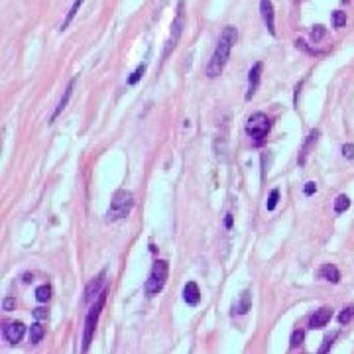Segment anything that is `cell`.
Masks as SVG:
<instances>
[{
  "label": "cell",
  "instance_id": "cell-1",
  "mask_svg": "<svg viewBox=\"0 0 354 354\" xmlns=\"http://www.w3.org/2000/svg\"><path fill=\"white\" fill-rule=\"evenodd\" d=\"M236 39H238V30L234 26H226L222 30V34L218 37V43H216V47H214V51L211 55V61L207 63V69H205V73L211 79H214V77H218L222 73V69H224V65H226L228 57H230V51H232Z\"/></svg>",
  "mask_w": 354,
  "mask_h": 354
},
{
  "label": "cell",
  "instance_id": "cell-2",
  "mask_svg": "<svg viewBox=\"0 0 354 354\" xmlns=\"http://www.w3.org/2000/svg\"><path fill=\"white\" fill-rule=\"evenodd\" d=\"M134 207V195L126 189H118L114 195H112V201H110V207L106 211V220L108 222H114V220H120L124 216L130 214Z\"/></svg>",
  "mask_w": 354,
  "mask_h": 354
},
{
  "label": "cell",
  "instance_id": "cell-3",
  "mask_svg": "<svg viewBox=\"0 0 354 354\" xmlns=\"http://www.w3.org/2000/svg\"><path fill=\"white\" fill-rule=\"evenodd\" d=\"M168 276H170V266L166 260H156L154 266H152V272L146 280V293L148 295H158L166 282H168Z\"/></svg>",
  "mask_w": 354,
  "mask_h": 354
},
{
  "label": "cell",
  "instance_id": "cell-4",
  "mask_svg": "<svg viewBox=\"0 0 354 354\" xmlns=\"http://www.w3.org/2000/svg\"><path fill=\"white\" fill-rule=\"evenodd\" d=\"M105 301H106V291H103L101 295H99V299L95 301V305L91 307V311H89V315H87V319H85V333H83V353H87L89 351V345H91V341H93V335H95V329H97V323H99V315H101V311H103V307H105Z\"/></svg>",
  "mask_w": 354,
  "mask_h": 354
},
{
  "label": "cell",
  "instance_id": "cell-5",
  "mask_svg": "<svg viewBox=\"0 0 354 354\" xmlns=\"http://www.w3.org/2000/svg\"><path fill=\"white\" fill-rule=\"evenodd\" d=\"M270 128H272V120L264 112H256L246 120V134L250 138H254L258 144L268 136Z\"/></svg>",
  "mask_w": 354,
  "mask_h": 354
},
{
  "label": "cell",
  "instance_id": "cell-6",
  "mask_svg": "<svg viewBox=\"0 0 354 354\" xmlns=\"http://www.w3.org/2000/svg\"><path fill=\"white\" fill-rule=\"evenodd\" d=\"M183 26H185V10H183V2H179L176 18H174V22H172V34H170V39H168L166 49H164V59L176 49L177 41H179V37H181V34H183Z\"/></svg>",
  "mask_w": 354,
  "mask_h": 354
},
{
  "label": "cell",
  "instance_id": "cell-7",
  "mask_svg": "<svg viewBox=\"0 0 354 354\" xmlns=\"http://www.w3.org/2000/svg\"><path fill=\"white\" fill-rule=\"evenodd\" d=\"M105 285H106V272H101L97 278H93L85 289V301L91 303L95 299H99V295L105 291Z\"/></svg>",
  "mask_w": 354,
  "mask_h": 354
},
{
  "label": "cell",
  "instance_id": "cell-8",
  "mask_svg": "<svg viewBox=\"0 0 354 354\" xmlns=\"http://www.w3.org/2000/svg\"><path fill=\"white\" fill-rule=\"evenodd\" d=\"M2 335H4V339H6L10 345H18V343L24 339V335H26V325H24L22 321H12V323H6V327H4V331H2Z\"/></svg>",
  "mask_w": 354,
  "mask_h": 354
},
{
  "label": "cell",
  "instance_id": "cell-9",
  "mask_svg": "<svg viewBox=\"0 0 354 354\" xmlns=\"http://www.w3.org/2000/svg\"><path fill=\"white\" fill-rule=\"evenodd\" d=\"M262 69H264L262 61H258V63H254V65H252V69L248 71V91H246V101H252V97L256 95L258 85H260V75H262Z\"/></svg>",
  "mask_w": 354,
  "mask_h": 354
},
{
  "label": "cell",
  "instance_id": "cell-10",
  "mask_svg": "<svg viewBox=\"0 0 354 354\" xmlns=\"http://www.w3.org/2000/svg\"><path fill=\"white\" fill-rule=\"evenodd\" d=\"M333 319V307L331 305H325L321 307L319 311H315L309 319V329H323L327 327V323Z\"/></svg>",
  "mask_w": 354,
  "mask_h": 354
},
{
  "label": "cell",
  "instance_id": "cell-11",
  "mask_svg": "<svg viewBox=\"0 0 354 354\" xmlns=\"http://www.w3.org/2000/svg\"><path fill=\"white\" fill-rule=\"evenodd\" d=\"M260 12H262V20H264L268 32L272 35H276V18H274V4H272V0H260Z\"/></svg>",
  "mask_w": 354,
  "mask_h": 354
},
{
  "label": "cell",
  "instance_id": "cell-12",
  "mask_svg": "<svg viewBox=\"0 0 354 354\" xmlns=\"http://www.w3.org/2000/svg\"><path fill=\"white\" fill-rule=\"evenodd\" d=\"M183 299H185V303L191 305V307L199 305V301H201V291H199V285H197L195 282H187V283H185V287H183Z\"/></svg>",
  "mask_w": 354,
  "mask_h": 354
},
{
  "label": "cell",
  "instance_id": "cell-13",
  "mask_svg": "<svg viewBox=\"0 0 354 354\" xmlns=\"http://www.w3.org/2000/svg\"><path fill=\"white\" fill-rule=\"evenodd\" d=\"M75 85H77V77H73L71 81H69V85H67V89H65V93H63V97H61V101H59V105H57V108L53 110V114H51V118H49V122H55V118L63 112V108L67 106V103H69V99H71V95H73V89H75Z\"/></svg>",
  "mask_w": 354,
  "mask_h": 354
},
{
  "label": "cell",
  "instance_id": "cell-14",
  "mask_svg": "<svg viewBox=\"0 0 354 354\" xmlns=\"http://www.w3.org/2000/svg\"><path fill=\"white\" fill-rule=\"evenodd\" d=\"M319 278L325 280V282H331V283H339L341 282V272L335 264H323L321 270H319Z\"/></svg>",
  "mask_w": 354,
  "mask_h": 354
},
{
  "label": "cell",
  "instance_id": "cell-15",
  "mask_svg": "<svg viewBox=\"0 0 354 354\" xmlns=\"http://www.w3.org/2000/svg\"><path fill=\"white\" fill-rule=\"evenodd\" d=\"M250 307H252V293L246 289V291H242V295H240V301H238V305H236V313H238V315H246V313L250 311Z\"/></svg>",
  "mask_w": 354,
  "mask_h": 354
},
{
  "label": "cell",
  "instance_id": "cell-16",
  "mask_svg": "<svg viewBox=\"0 0 354 354\" xmlns=\"http://www.w3.org/2000/svg\"><path fill=\"white\" fill-rule=\"evenodd\" d=\"M317 138H319V130H313V132L307 136V142L303 144V150H301V156H299V166H303V164H305V156H307L309 148L317 142Z\"/></svg>",
  "mask_w": 354,
  "mask_h": 354
},
{
  "label": "cell",
  "instance_id": "cell-17",
  "mask_svg": "<svg viewBox=\"0 0 354 354\" xmlns=\"http://www.w3.org/2000/svg\"><path fill=\"white\" fill-rule=\"evenodd\" d=\"M43 335H45V329H43L39 323H34V325L30 327V343H32V345H37V343H41Z\"/></svg>",
  "mask_w": 354,
  "mask_h": 354
},
{
  "label": "cell",
  "instance_id": "cell-18",
  "mask_svg": "<svg viewBox=\"0 0 354 354\" xmlns=\"http://www.w3.org/2000/svg\"><path fill=\"white\" fill-rule=\"evenodd\" d=\"M83 2H85V0H75V2H73V6L69 8V12H67V16H65L63 24H61V30H65V28H67V26L73 22V18L77 16V12H79V8L83 6Z\"/></svg>",
  "mask_w": 354,
  "mask_h": 354
},
{
  "label": "cell",
  "instance_id": "cell-19",
  "mask_svg": "<svg viewBox=\"0 0 354 354\" xmlns=\"http://www.w3.org/2000/svg\"><path fill=\"white\" fill-rule=\"evenodd\" d=\"M349 207H351V199H349L347 195H339L337 201H335V212H337V214H343Z\"/></svg>",
  "mask_w": 354,
  "mask_h": 354
},
{
  "label": "cell",
  "instance_id": "cell-20",
  "mask_svg": "<svg viewBox=\"0 0 354 354\" xmlns=\"http://www.w3.org/2000/svg\"><path fill=\"white\" fill-rule=\"evenodd\" d=\"M49 297H51V287H49L47 283H43V285H39V287L35 289V299H37L39 303H45Z\"/></svg>",
  "mask_w": 354,
  "mask_h": 354
},
{
  "label": "cell",
  "instance_id": "cell-21",
  "mask_svg": "<svg viewBox=\"0 0 354 354\" xmlns=\"http://www.w3.org/2000/svg\"><path fill=\"white\" fill-rule=\"evenodd\" d=\"M303 339H305V331L295 329V331L291 333V339H289V349H297V347H301V345H303Z\"/></svg>",
  "mask_w": 354,
  "mask_h": 354
},
{
  "label": "cell",
  "instance_id": "cell-22",
  "mask_svg": "<svg viewBox=\"0 0 354 354\" xmlns=\"http://www.w3.org/2000/svg\"><path fill=\"white\" fill-rule=\"evenodd\" d=\"M354 317V303L353 305H347L343 311H341V315H339V323L341 325H347V323H351Z\"/></svg>",
  "mask_w": 354,
  "mask_h": 354
},
{
  "label": "cell",
  "instance_id": "cell-23",
  "mask_svg": "<svg viewBox=\"0 0 354 354\" xmlns=\"http://www.w3.org/2000/svg\"><path fill=\"white\" fill-rule=\"evenodd\" d=\"M337 337H339V333H333V335H327V337L323 339V345H321V349H319V353H321V354L329 353V349L333 347V343L337 341Z\"/></svg>",
  "mask_w": 354,
  "mask_h": 354
},
{
  "label": "cell",
  "instance_id": "cell-24",
  "mask_svg": "<svg viewBox=\"0 0 354 354\" xmlns=\"http://www.w3.org/2000/svg\"><path fill=\"white\" fill-rule=\"evenodd\" d=\"M333 26H335V28L347 26V12H341V10L333 12Z\"/></svg>",
  "mask_w": 354,
  "mask_h": 354
},
{
  "label": "cell",
  "instance_id": "cell-25",
  "mask_svg": "<svg viewBox=\"0 0 354 354\" xmlns=\"http://www.w3.org/2000/svg\"><path fill=\"white\" fill-rule=\"evenodd\" d=\"M325 34H327L325 26H315V28L311 30V41H313V43H319V41L325 37Z\"/></svg>",
  "mask_w": 354,
  "mask_h": 354
},
{
  "label": "cell",
  "instance_id": "cell-26",
  "mask_svg": "<svg viewBox=\"0 0 354 354\" xmlns=\"http://www.w3.org/2000/svg\"><path fill=\"white\" fill-rule=\"evenodd\" d=\"M144 71H146V63H142V65H138V69L128 77V85L132 87V85H136L140 79H142V75H144Z\"/></svg>",
  "mask_w": 354,
  "mask_h": 354
},
{
  "label": "cell",
  "instance_id": "cell-27",
  "mask_svg": "<svg viewBox=\"0 0 354 354\" xmlns=\"http://www.w3.org/2000/svg\"><path fill=\"white\" fill-rule=\"evenodd\" d=\"M278 201H280V189H272V193H270V197H268V201H266V209H268V211H274L276 205H278Z\"/></svg>",
  "mask_w": 354,
  "mask_h": 354
},
{
  "label": "cell",
  "instance_id": "cell-28",
  "mask_svg": "<svg viewBox=\"0 0 354 354\" xmlns=\"http://www.w3.org/2000/svg\"><path fill=\"white\" fill-rule=\"evenodd\" d=\"M295 45H297V49H303V51H307V53H311V55H323V53H325V51H317V49L309 47L303 39H297V41H295Z\"/></svg>",
  "mask_w": 354,
  "mask_h": 354
},
{
  "label": "cell",
  "instance_id": "cell-29",
  "mask_svg": "<svg viewBox=\"0 0 354 354\" xmlns=\"http://www.w3.org/2000/svg\"><path fill=\"white\" fill-rule=\"evenodd\" d=\"M34 317H35L37 321L47 319V317H49V311H47V309H43V307H37V309H34Z\"/></svg>",
  "mask_w": 354,
  "mask_h": 354
},
{
  "label": "cell",
  "instance_id": "cell-30",
  "mask_svg": "<svg viewBox=\"0 0 354 354\" xmlns=\"http://www.w3.org/2000/svg\"><path fill=\"white\" fill-rule=\"evenodd\" d=\"M303 193H305L307 197H311L313 193H317V183H315V181H309V183H305V189H303Z\"/></svg>",
  "mask_w": 354,
  "mask_h": 354
},
{
  "label": "cell",
  "instance_id": "cell-31",
  "mask_svg": "<svg viewBox=\"0 0 354 354\" xmlns=\"http://www.w3.org/2000/svg\"><path fill=\"white\" fill-rule=\"evenodd\" d=\"M14 307H16V299H14V297H6V299L2 301V309H4V311H12Z\"/></svg>",
  "mask_w": 354,
  "mask_h": 354
},
{
  "label": "cell",
  "instance_id": "cell-32",
  "mask_svg": "<svg viewBox=\"0 0 354 354\" xmlns=\"http://www.w3.org/2000/svg\"><path fill=\"white\" fill-rule=\"evenodd\" d=\"M343 156L349 158V160H354V144H345L343 146Z\"/></svg>",
  "mask_w": 354,
  "mask_h": 354
},
{
  "label": "cell",
  "instance_id": "cell-33",
  "mask_svg": "<svg viewBox=\"0 0 354 354\" xmlns=\"http://www.w3.org/2000/svg\"><path fill=\"white\" fill-rule=\"evenodd\" d=\"M224 226L230 230L232 228V214H226V218H224Z\"/></svg>",
  "mask_w": 354,
  "mask_h": 354
},
{
  "label": "cell",
  "instance_id": "cell-34",
  "mask_svg": "<svg viewBox=\"0 0 354 354\" xmlns=\"http://www.w3.org/2000/svg\"><path fill=\"white\" fill-rule=\"evenodd\" d=\"M343 2H345V4H347V2H349V0H343Z\"/></svg>",
  "mask_w": 354,
  "mask_h": 354
}]
</instances>
